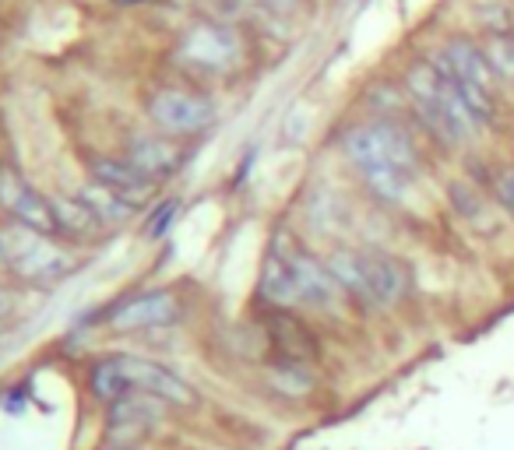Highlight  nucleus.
I'll use <instances>...</instances> for the list:
<instances>
[{
  "label": "nucleus",
  "mask_w": 514,
  "mask_h": 450,
  "mask_svg": "<svg viewBox=\"0 0 514 450\" xmlns=\"http://www.w3.org/2000/svg\"><path fill=\"white\" fill-rule=\"evenodd\" d=\"M346 155L356 173L363 176L370 194L384 204L402 201L419 173V159L409 134L391 120L353 127L346 134Z\"/></svg>",
  "instance_id": "nucleus-1"
},
{
  "label": "nucleus",
  "mask_w": 514,
  "mask_h": 450,
  "mask_svg": "<svg viewBox=\"0 0 514 450\" xmlns=\"http://www.w3.org/2000/svg\"><path fill=\"white\" fill-rule=\"evenodd\" d=\"M405 88H409L416 113L423 127L444 145H462L472 134V120L465 117L462 102L451 88L448 74L441 71L437 60H419L405 71Z\"/></svg>",
  "instance_id": "nucleus-2"
},
{
  "label": "nucleus",
  "mask_w": 514,
  "mask_h": 450,
  "mask_svg": "<svg viewBox=\"0 0 514 450\" xmlns=\"http://www.w3.org/2000/svg\"><path fill=\"white\" fill-rule=\"evenodd\" d=\"M328 268L338 289L367 306H391L409 289V268L384 250H338Z\"/></svg>",
  "instance_id": "nucleus-3"
},
{
  "label": "nucleus",
  "mask_w": 514,
  "mask_h": 450,
  "mask_svg": "<svg viewBox=\"0 0 514 450\" xmlns=\"http://www.w3.org/2000/svg\"><path fill=\"white\" fill-rule=\"evenodd\" d=\"M0 257L15 275H22L25 282H57L67 271L74 268L71 254H64L60 247H53L50 236L32 233L25 225H11L0 229Z\"/></svg>",
  "instance_id": "nucleus-4"
},
{
  "label": "nucleus",
  "mask_w": 514,
  "mask_h": 450,
  "mask_svg": "<svg viewBox=\"0 0 514 450\" xmlns=\"http://www.w3.org/2000/svg\"><path fill=\"white\" fill-rule=\"evenodd\" d=\"M148 113H152L155 127L166 134H198L215 120L212 99H205L198 92H184V88H162V92H155Z\"/></svg>",
  "instance_id": "nucleus-5"
},
{
  "label": "nucleus",
  "mask_w": 514,
  "mask_h": 450,
  "mask_svg": "<svg viewBox=\"0 0 514 450\" xmlns=\"http://www.w3.org/2000/svg\"><path fill=\"white\" fill-rule=\"evenodd\" d=\"M0 208L15 218V225H25L32 233H60L57 215H53V201L39 197L29 180L15 173V169L0 166Z\"/></svg>",
  "instance_id": "nucleus-6"
},
{
  "label": "nucleus",
  "mask_w": 514,
  "mask_h": 450,
  "mask_svg": "<svg viewBox=\"0 0 514 450\" xmlns=\"http://www.w3.org/2000/svg\"><path fill=\"white\" fill-rule=\"evenodd\" d=\"M240 57V39L226 25H198L184 39V60L201 71H229Z\"/></svg>",
  "instance_id": "nucleus-7"
},
{
  "label": "nucleus",
  "mask_w": 514,
  "mask_h": 450,
  "mask_svg": "<svg viewBox=\"0 0 514 450\" xmlns=\"http://www.w3.org/2000/svg\"><path fill=\"white\" fill-rule=\"evenodd\" d=\"M92 180L110 190V194H117L124 204H131L134 211L145 208L155 197V180L141 173L138 166H131L127 159H96L92 162Z\"/></svg>",
  "instance_id": "nucleus-8"
},
{
  "label": "nucleus",
  "mask_w": 514,
  "mask_h": 450,
  "mask_svg": "<svg viewBox=\"0 0 514 450\" xmlns=\"http://www.w3.org/2000/svg\"><path fill=\"white\" fill-rule=\"evenodd\" d=\"M124 366V377L131 384V391H145L155 394V398L169 401V405H191L194 391L177 377V373H169L166 366L159 363H145V359H120Z\"/></svg>",
  "instance_id": "nucleus-9"
},
{
  "label": "nucleus",
  "mask_w": 514,
  "mask_h": 450,
  "mask_svg": "<svg viewBox=\"0 0 514 450\" xmlns=\"http://www.w3.org/2000/svg\"><path fill=\"white\" fill-rule=\"evenodd\" d=\"M177 317H180V303L173 292H148V296H138L120 306L110 317V324L120 327V331H141V327L177 324Z\"/></svg>",
  "instance_id": "nucleus-10"
},
{
  "label": "nucleus",
  "mask_w": 514,
  "mask_h": 450,
  "mask_svg": "<svg viewBox=\"0 0 514 450\" xmlns=\"http://www.w3.org/2000/svg\"><path fill=\"white\" fill-rule=\"evenodd\" d=\"M127 162L138 166L145 176L152 180H162V176H173L184 162V152L169 138H159V134H134L131 145H127Z\"/></svg>",
  "instance_id": "nucleus-11"
},
{
  "label": "nucleus",
  "mask_w": 514,
  "mask_h": 450,
  "mask_svg": "<svg viewBox=\"0 0 514 450\" xmlns=\"http://www.w3.org/2000/svg\"><path fill=\"white\" fill-rule=\"evenodd\" d=\"M162 419V398L145 391H131L110 405V433L113 436H138Z\"/></svg>",
  "instance_id": "nucleus-12"
},
{
  "label": "nucleus",
  "mask_w": 514,
  "mask_h": 450,
  "mask_svg": "<svg viewBox=\"0 0 514 450\" xmlns=\"http://www.w3.org/2000/svg\"><path fill=\"white\" fill-rule=\"evenodd\" d=\"M437 64L448 67L451 74H458V78L472 81V85H483L490 88L493 78H497V71H493L490 57H486V50H479L472 39H451L448 46H444L441 53H437Z\"/></svg>",
  "instance_id": "nucleus-13"
},
{
  "label": "nucleus",
  "mask_w": 514,
  "mask_h": 450,
  "mask_svg": "<svg viewBox=\"0 0 514 450\" xmlns=\"http://www.w3.org/2000/svg\"><path fill=\"white\" fill-rule=\"evenodd\" d=\"M261 299L272 306H296L300 303V289H296V271H293V250L275 247L268 254L265 268H261Z\"/></svg>",
  "instance_id": "nucleus-14"
},
{
  "label": "nucleus",
  "mask_w": 514,
  "mask_h": 450,
  "mask_svg": "<svg viewBox=\"0 0 514 450\" xmlns=\"http://www.w3.org/2000/svg\"><path fill=\"white\" fill-rule=\"evenodd\" d=\"M293 271H296V289H300V303L310 306H328L338 292V282L331 275L328 264H321L317 257L293 250Z\"/></svg>",
  "instance_id": "nucleus-15"
},
{
  "label": "nucleus",
  "mask_w": 514,
  "mask_h": 450,
  "mask_svg": "<svg viewBox=\"0 0 514 450\" xmlns=\"http://www.w3.org/2000/svg\"><path fill=\"white\" fill-rule=\"evenodd\" d=\"M53 215H57V229L67 236H92L99 229V218L81 197H53Z\"/></svg>",
  "instance_id": "nucleus-16"
},
{
  "label": "nucleus",
  "mask_w": 514,
  "mask_h": 450,
  "mask_svg": "<svg viewBox=\"0 0 514 450\" xmlns=\"http://www.w3.org/2000/svg\"><path fill=\"white\" fill-rule=\"evenodd\" d=\"M81 201L89 204L92 208V215L99 218V225H124L127 218H131V204H124L117 194H110L106 187H99L96 180L85 187V194H81Z\"/></svg>",
  "instance_id": "nucleus-17"
},
{
  "label": "nucleus",
  "mask_w": 514,
  "mask_h": 450,
  "mask_svg": "<svg viewBox=\"0 0 514 450\" xmlns=\"http://www.w3.org/2000/svg\"><path fill=\"white\" fill-rule=\"evenodd\" d=\"M272 338H275V345L282 349V356H286V363H303V359L314 352L307 331H303V327L296 324L293 317H275Z\"/></svg>",
  "instance_id": "nucleus-18"
},
{
  "label": "nucleus",
  "mask_w": 514,
  "mask_h": 450,
  "mask_svg": "<svg viewBox=\"0 0 514 450\" xmlns=\"http://www.w3.org/2000/svg\"><path fill=\"white\" fill-rule=\"evenodd\" d=\"M92 391H96L99 401H120L124 394H131V384H127L124 377V366H120V359H110V363H99L96 370H92Z\"/></svg>",
  "instance_id": "nucleus-19"
},
{
  "label": "nucleus",
  "mask_w": 514,
  "mask_h": 450,
  "mask_svg": "<svg viewBox=\"0 0 514 450\" xmlns=\"http://www.w3.org/2000/svg\"><path fill=\"white\" fill-rule=\"evenodd\" d=\"M486 57H490L493 71L511 74L514 71V39L511 36H493L490 46H486Z\"/></svg>",
  "instance_id": "nucleus-20"
},
{
  "label": "nucleus",
  "mask_w": 514,
  "mask_h": 450,
  "mask_svg": "<svg viewBox=\"0 0 514 450\" xmlns=\"http://www.w3.org/2000/svg\"><path fill=\"white\" fill-rule=\"evenodd\" d=\"M493 197H497L507 211H514V169H500V173L493 176Z\"/></svg>",
  "instance_id": "nucleus-21"
},
{
  "label": "nucleus",
  "mask_w": 514,
  "mask_h": 450,
  "mask_svg": "<svg viewBox=\"0 0 514 450\" xmlns=\"http://www.w3.org/2000/svg\"><path fill=\"white\" fill-rule=\"evenodd\" d=\"M261 4H265V8H272V11H293L300 0H261Z\"/></svg>",
  "instance_id": "nucleus-22"
},
{
  "label": "nucleus",
  "mask_w": 514,
  "mask_h": 450,
  "mask_svg": "<svg viewBox=\"0 0 514 450\" xmlns=\"http://www.w3.org/2000/svg\"><path fill=\"white\" fill-rule=\"evenodd\" d=\"M8 313H11V299L0 292V317H8Z\"/></svg>",
  "instance_id": "nucleus-23"
}]
</instances>
